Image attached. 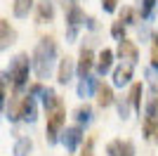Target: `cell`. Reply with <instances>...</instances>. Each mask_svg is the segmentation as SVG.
Masks as SVG:
<instances>
[{"instance_id": "1", "label": "cell", "mask_w": 158, "mask_h": 156, "mask_svg": "<svg viewBox=\"0 0 158 156\" xmlns=\"http://www.w3.org/2000/svg\"><path fill=\"white\" fill-rule=\"evenodd\" d=\"M54 59H57V43H54V38H50V36L40 38V43L35 45V52H33V62H31L35 76L38 78L50 76V71L54 66Z\"/></svg>"}, {"instance_id": "2", "label": "cell", "mask_w": 158, "mask_h": 156, "mask_svg": "<svg viewBox=\"0 0 158 156\" xmlns=\"http://www.w3.org/2000/svg\"><path fill=\"white\" fill-rule=\"evenodd\" d=\"M28 71H31V62H28V54H17V57L12 59V64H10V80H12V85L19 90V88H24L28 80Z\"/></svg>"}, {"instance_id": "3", "label": "cell", "mask_w": 158, "mask_h": 156, "mask_svg": "<svg viewBox=\"0 0 158 156\" xmlns=\"http://www.w3.org/2000/svg\"><path fill=\"white\" fill-rule=\"evenodd\" d=\"M64 123H66V111H64V106H59V109H54V111H50L47 114V142L50 144H54L57 140H59V130L64 128Z\"/></svg>"}, {"instance_id": "4", "label": "cell", "mask_w": 158, "mask_h": 156, "mask_svg": "<svg viewBox=\"0 0 158 156\" xmlns=\"http://www.w3.org/2000/svg\"><path fill=\"white\" fill-rule=\"evenodd\" d=\"M83 21H85V12H83L78 5H69V10H66V26H69L66 36H69V40H73L78 36V26L83 24Z\"/></svg>"}, {"instance_id": "5", "label": "cell", "mask_w": 158, "mask_h": 156, "mask_svg": "<svg viewBox=\"0 0 158 156\" xmlns=\"http://www.w3.org/2000/svg\"><path fill=\"white\" fill-rule=\"evenodd\" d=\"M38 118V106H35V102H33V97L28 95V97H24L19 102V121H26V123H33Z\"/></svg>"}, {"instance_id": "6", "label": "cell", "mask_w": 158, "mask_h": 156, "mask_svg": "<svg viewBox=\"0 0 158 156\" xmlns=\"http://www.w3.org/2000/svg\"><path fill=\"white\" fill-rule=\"evenodd\" d=\"M83 130L78 128V125H73V128H66L64 130V137H61V142H64V147L69 151H76L80 147V142H83Z\"/></svg>"}, {"instance_id": "7", "label": "cell", "mask_w": 158, "mask_h": 156, "mask_svg": "<svg viewBox=\"0 0 158 156\" xmlns=\"http://www.w3.org/2000/svg\"><path fill=\"white\" fill-rule=\"evenodd\" d=\"M92 66H94V52L90 50V47H83V50H80V57H78V66H76V71L85 78V76H90Z\"/></svg>"}, {"instance_id": "8", "label": "cell", "mask_w": 158, "mask_h": 156, "mask_svg": "<svg viewBox=\"0 0 158 156\" xmlns=\"http://www.w3.org/2000/svg\"><path fill=\"white\" fill-rule=\"evenodd\" d=\"M106 151H109V156H135V144L130 142V140H113V142H109V147H106Z\"/></svg>"}, {"instance_id": "9", "label": "cell", "mask_w": 158, "mask_h": 156, "mask_svg": "<svg viewBox=\"0 0 158 156\" xmlns=\"http://www.w3.org/2000/svg\"><path fill=\"white\" fill-rule=\"evenodd\" d=\"M118 57H123V59H127L130 64H135V62L139 59V50H137V45H135L130 38L118 40Z\"/></svg>"}, {"instance_id": "10", "label": "cell", "mask_w": 158, "mask_h": 156, "mask_svg": "<svg viewBox=\"0 0 158 156\" xmlns=\"http://www.w3.org/2000/svg\"><path fill=\"white\" fill-rule=\"evenodd\" d=\"M132 73H135V69H132V64L127 62V64H120L113 69V85H118V88H123V85H127L132 80Z\"/></svg>"}, {"instance_id": "11", "label": "cell", "mask_w": 158, "mask_h": 156, "mask_svg": "<svg viewBox=\"0 0 158 156\" xmlns=\"http://www.w3.org/2000/svg\"><path fill=\"white\" fill-rule=\"evenodd\" d=\"M73 71H76V64H73V59L71 57H64L59 62V69H57V83L66 85L69 80L73 78Z\"/></svg>"}, {"instance_id": "12", "label": "cell", "mask_w": 158, "mask_h": 156, "mask_svg": "<svg viewBox=\"0 0 158 156\" xmlns=\"http://www.w3.org/2000/svg\"><path fill=\"white\" fill-rule=\"evenodd\" d=\"M14 40H17V31L10 26V21L0 19V52L7 50V47L14 43Z\"/></svg>"}, {"instance_id": "13", "label": "cell", "mask_w": 158, "mask_h": 156, "mask_svg": "<svg viewBox=\"0 0 158 156\" xmlns=\"http://www.w3.org/2000/svg\"><path fill=\"white\" fill-rule=\"evenodd\" d=\"M111 66H113V50L104 47V50L99 52V57H97V71L102 73V76H106V73L111 71Z\"/></svg>"}, {"instance_id": "14", "label": "cell", "mask_w": 158, "mask_h": 156, "mask_svg": "<svg viewBox=\"0 0 158 156\" xmlns=\"http://www.w3.org/2000/svg\"><path fill=\"white\" fill-rule=\"evenodd\" d=\"M97 88H99V83H97V78H92V76H85L83 80L78 83V97H92L94 92H97Z\"/></svg>"}, {"instance_id": "15", "label": "cell", "mask_w": 158, "mask_h": 156, "mask_svg": "<svg viewBox=\"0 0 158 156\" xmlns=\"http://www.w3.org/2000/svg\"><path fill=\"white\" fill-rule=\"evenodd\" d=\"M113 102H116V97H113V88H111V85H99V88H97V104L102 106V109H106V106H111Z\"/></svg>"}, {"instance_id": "16", "label": "cell", "mask_w": 158, "mask_h": 156, "mask_svg": "<svg viewBox=\"0 0 158 156\" xmlns=\"http://www.w3.org/2000/svg\"><path fill=\"white\" fill-rule=\"evenodd\" d=\"M54 19V5L52 0H40L38 2V21L45 24V21H52Z\"/></svg>"}, {"instance_id": "17", "label": "cell", "mask_w": 158, "mask_h": 156, "mask_svg": "<svg viewBox=\"0 0 158 156\" xmlns=\"http://www.w3.org/2000/svg\"><path fill=\"white\" fill-rule=\"evenodd\" d=\"M142 95H144V85H142V83H132L130 95H127V99H130V104H132V109L142 111Z\"/></svg>"}, {"instance_id": "18", "label": "cell", "mask_w": 158, "mask_h": 156, "mask_svg": "<svg viewBox=\"0 0 158 156\" xmlns=\"http://www.w3.org/2000/svg\"><path fill=\"white\" fill-rule=\"evenodd\" d=\"M43 106L47 109V114H50V111H54V109H59V106H61L59 95H57L54 90H50V88H47V90L43 92Z\"/></svg>"}, {"instance_id": "19", "label": "cell", "mask_w": 158, "mask_h": 156, "mask_svg": "<svg viewBox=\"0 0 158 156\" xmlns=\"http://www.w3.org/2000/svg\"><path fill=\"white\" fill-rule=\"evenodd\" d=\"M31 149H33L31 137H19V140L14 142V149H12V154H14V156H28V154H31Z\"/></svg>"}, {"instance_id": "20", "label": "cell", "mask_w": 158, "mask_h": 156, "mask_svg": "<svg viewBox=\"0 0 158 156\" xmlns=\"http://www.w3.org/2000/svg\"><path fill=\"white\" fill-rule=\"evenodd\" d=\"M31 7H33V0H14V5H12V12H14V17L24 19V17H28Z\"/></svg>"}, {"instance_id": "21", "label": "cell", "mask_w": 158, "mask_h": 156, "mask_svg": "<svg viewBox=\"0 0 158 156\" xmlns=\"http://www.w3.org/2000/svg\"><path fill=\"white\" fill-rule=\"evenodd\" d=\"M76 121H78L80 125L83 123H90V121H92V106H90V104H83V106H78V109H76Z\"/></svg>"}, {"instance_id": "22", "label": "cell", "mask_w": 158, "mask_h": 156, "mask_svg": "<svg viewBox=\"0 0 158 156\" xmlns=\"http://www.w3.org/2000/svg\"><path fill=\"white\" fill-rule=\"evenodd\" d=\"M144 135L149 137V140H153V142H158V121L146 118L144 121Z\"/></svg>"}, {"instance_id": "23", "label": "cell", "mask_w": 158, "mask_h": 156, "mask_svg": "<svg viewBox=\"0 0 158 156\" xmlns=\"http://www.w3.org/2000/svg\"><path fill=\"white\" fill-rule=\"evenodd\" d=\"M146 118L158 121V95H151L149 102H146Z\"/></svg>"}, {"instance_id": "24", "label": "cell", "mask_w": 158, "mask_h": 156, "mask_svg": "<svg viewBox=\"0 0 158 156\" xmlns=\"http://www.w3.org/2000/svg\"><path fill=\"white\" fill-rule=\"evenodd\" d=\"M111 36L116 40H123L125 38V24H123V21H113L111 24Z\"/></svg>"}, {"instance_id": "25", "label": "cell", "mask_w": 158, "mask_h": 156, "mask_svg": "<svg viewBox=\"0 0 158 156\" xmlns=\"http://www.w3.org/2000/svg\"><path fill=\"white\" fill-rule=\"evenodd\" d=\"M158 0H142V19H149Z\"/></svg>"}, {"instance_id": "26", "label": "cell", "mask_w": 158, "mask_h": 156, "mask_svg": "<svg viewBox=\"0 0 158 156\" xmlns=\"http://www.w3.org/2000/svg\"><path fill=\"white\" fill-rule=\"evenodd\" d=\"M120 21H123V24H135V10H132V7H123V10H120Z\"/></svg>"}, {"instance_id": "27", "label": "cell", "mask_w": 158, "mask_h": 156, "mask_svg": "<svg viewBox=\"0 0 158 156\" xmlns=\"http://www.w3.org/2000/svg\"><path fill=\"white\" fill-rule=\"evenodd\" d=\"M151 66L158 69V38H153V45H151Z\"/></svg>"}, {"instance_id": "28", "label": "cell", "mask_w": 158, "mask_h": 156, "mask_svg": "<svg viewBox=\"0 0 158 156\" xmlns=\"http://www.w3.org/2000/svg\"><path fill=\"white\" fill-rule=\"evenodd\" d=\"M102 7H104V12H116L118 0H102Z\"/></svg>"}, {"instance_id": "29", "label": "cell", "mask_w": 158, "mask_h": 156, "mask_svg": "<svg viewBox=\"0 0 158 156\" xmlns=\"http://www.w3.org/2000/svg\"><path fill=\"white\" fill-rule=\"evenodd\" d=\"M127 109H130V99L118 102V114H120V118H127Z\"/></svg>"}, {"instance_id": "30", "label": "cell", "mask_w": 158, "mask_h": 156, "mask_svg": "<svg viewBox=\"0 0 158 156\" xmlns=\"http://www.w3.org/2000/svg\"><path fill=\"white\" fill-rule=\"evenodd\" d=\"M92 147H94V137H90V140H87V144H85V149H83V154H80V156H94Z\"/></svg>"}, {"instance_id": "31", "label": "cell", "mask_w": 158, "mask_h": 156, "mask_svg": "<svg viewBox=\"0 0 158 156\" xmlns=\"http://www.w3.org/2000/svg\"><path fill=\"white\" fill-rule=\"evenodd\" d=\"M5 104V85H0V106Z\"/></svg>"}, {"instance_id": "32", "label": "cell", "mask_w": 158, "mask_h": 156, "mask_svg": "<svg viewBox=\"0 0 158 156\" xmlns=\"http://www.w3.org/2000/svg\"><path fill=\"white\" fill-rule=\"evenodd\" d=\"M156 38H158V33H156Z\"/></svg>"}]
</instances>
